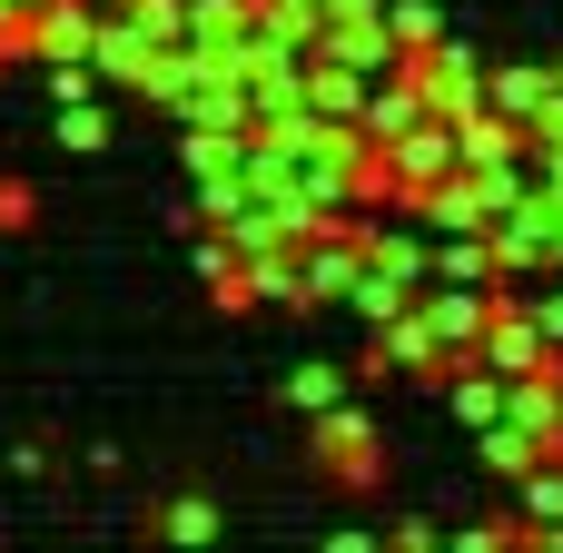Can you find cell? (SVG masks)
<instances>
[{"label":"cell","instance_id":"6da1fadb","mask_svg":"<svg viewBox=\"0 0 563 553\" xmlns=\"http://www.w3.org/2000/svg\"><path fill=\"white\" fill-rule=\"evenodd\" d=\"M307 465H317L336 495H376V485H386V435H376V416H366V406L307 416Z\"/></svg>","mask_w":563,"mask_h":553},{"label":"cell","instance_id":"7a4b0ae2","mask_svg":"<svg viewBox=\"0 0 563 553\" xmlns=\"http://www.w3.org/2000/svg\"><path fill=\"white\" fill-rule=\"evenodd\" d=\"M416 69H426V99H435V119H455V129H465L475 109H495V69L475 59V40H455V30H445V40H435Z\"/></svg>","mask_w":563,"mask_h":553},{"label":"cell","instance_id":"3957f363","mask_svg":"<svg viewBox=\"0 0 563 553\" xmlns=\"http://www.w3.org/2000/svg\"><path fill=\"white\" fill-rule=\"evenodd\" d=\"M109 30V0H49L30 10V59H89Z\"/></svg>","mask_w":563,"mask_h":553},{"label":"cell","instance_id":"277c9868","mask_svg":"<svg viewBox=\"0 0 563 553\" xmlns=\"http://www.w3.org/2000/svg\"><path fill=\"white\" fill-rule=\"evenodd\" d=\"M89 59H99V79H109V89H148L158 40L139 30V10H109V30H99V49H89Z\"/></svg>","mask_w":563,"mask_h":553},{"label":"cell","instance_id":"5b68a950","mask_svg":"<svg viewBox=\"0 0 563 553\" xmlns=\"http://www.w3.org/2000/svg\"><path fill=\"white\" fill-rule=\"evenodd\" d=\"M426 119H435L426 69H416V59H406V69H386V79H376V99H366V129H376V139H406V129H426Z\"/></svg>","mask_w":563,"mask_h":553},{"label":"cell","instance_id":"8992f818","mask_svg":"<svg viewBox=\"0 0 563 553\" xmlns=\"http://www.w3.org/2000/svg\"><path fill=\"white\" fill-rule=\"evenodd\" d=\"M475 455H485L505 485H525V475L554 455V435H544V425H515V416H505V425H485V435H475Z\"/></svg>","mask_w":563,"mask_h":553},{"label":"cell","instance_id":"52a82bcc","mask_svg":"<svg viewBox=\"0 0 563 553\" xmlns=\"http://www.w3.org/2000/svg\"><path fill=\"white\" fill-rule=\"evenodd\" d=\"M554 89H563V69H544V59H505V69H495V109H505V119H525V129L544 119V99H554Z\"/></svg>","mask_w":563,"mask_h":553},{"label":"cell","instance_id":"ba28073f","mask_svg":"<svg viewBox=\"0 0 563 553\" xmlns=\"http://www.w3.org/2000/svg\"><path fill=\"white\" fill-rule=\"evenodd\" d=\"M257 10H267V0H188V40L247 49V40H257Z\"/></svg>","mask_w":563,"mask_h":553},{"label":"cell","instance_id":"9c48e42d","mask_svg":"<svg viewBox=\"0 0 563 553\" xmlns=\"http://www.w3.org/2000/svg\"><path fill=\"white\" fill-rule=\"evenodd\" d=\"M515 515H525V544L554 553V534H563V465H554V455L525 475V505H515Z\"/></svg>","mask_w":563,"mask_h":553},{"label":"cell","instance_id":"30bf717a","mask_svg":"<svg viewBox=\"0 0 563 553\" xmlns=\"http://www.w3.org/2000/svg\"><path fill=\"white\" fill-rule=\"evenodd\" d=\"M198 178H247V129H188V188Z\"/></svg>","mask_w":563,"mask_h":553},{"label":"cell","instance_id":"8fae6325","mask_svg":"<svg viewBox=\"0 0 563 553\" xmlns=\"http://www.w3.org/2000/svg\"><path fill=\"white\" fill-rule=\"evenodd\" d=\"M416 297H426V287H416V277H396V267H366V277H356V297H346V307H356V317H366V327H386V317H406V307H416Z\"/></svg>","mask_w":563,"mask_h":553},{"label":"cell","instance_id":"7c38bea8","mask_svg":"<svg viewBox=\"0 0 563 553\" xmlns=\"http://www.w3.org/2000/svg\"><path fill=\"white\" fill-rule=\"evenodd\" d=\"M287 406H297V416H327V406H346V376H336V366H317V356H307V366H297V376H287Z\"/></svg>","mask_w":563,"mask_h":553},{"label":"cell","instance_id":"4fadbf2b","mask_svg":"<svg viewBox=\"0 0 563 553\" xmlns=\"http://www.w3.org/2000/svg\"><path fill=\"white\" fill-rule=\"evenodd\" d=\"M386 20H396V40H406V59H426V49L445 40V20H435L426 0H386Z\"/></svg>","mask_w":563,"mask_h":553},{"label":"cell","instance_id":"5bb4252c","mask_svg":"<svg viewBox=\"0 0 563 553\" xmlns=\"http://www.w3.org/2000/svg\"><path fill=\"white\" fill-rule=\"evenodd\" d=\"M158 534H168V544H218V505H198V495H178V505L158 515Z\"/></svg>","mask_w":563,"mask_h":553},{"label":"cell","instance_id":"9a60e30c","mask_svg":"<svg viewBox=\"0 0 563 553\" xmlns=\"http://www.w3.org/2000/svg\"><path fill=\"white\" fill-rule=\"evenodd\" d=\"M109 79H99V59H49V99L59 109H79V99H99Z\"/></svg>","mask_w":563,"mask_h":553},{"label":"cell","instance_id":"2e32d148","mask_svg":"<svg viewBox=\"0 0 563 553\" xmlns=\"http://www.w3.org/2000/svg\"><path fill=\"white\" fill-rule=\"evenodd\" d=\"M59 148H79V158H89V148H109V109H99V99L59 109Z\"/></svg>","mask_w":563,"mask_h":553},{"label":"cell","instance_id":"e0dca14e","mask_svg":"<svg viewBox=\"0 0 563 553\" xmlns=\"http://www.w3.org/2000/svg\"><path fill=\"white\" fill-rule=\"evenodd\" d=\"M247 198H257L247 178H198V218H208V228H228V218H238Z\"/></svg>","mask_w":563,"mask_h":553},{"label":"cell","instance_id":"ac0fdd59","mask_svg":"<svg viewBox=\"0 0 563 553\" xmlns=\"http://www.w3.org/2000/svg\"><path fill=\"white\" fill-rule=\"evenodd\" d=\"M525 168H534V188H563V139H534V158H525Z\"/></svg>","mask_w":563,"mask_h":553},{"label":"cell","instance_id":"d6986e66","mask_svg":"<svg viewBox=\"0 0 563 553\" xmlns=\"http://www.w3.org/2000/svg\"><path fill=\"white\" fill-rule=\"evenodd\" d=\"M0 228H30V188L20 178H0Z\"/></svg>","mask_w":563,"mask_h":553},{"label":"cell","instance_id":"ffe728a7","mask_svg":"<svg viewBox=\"0 0 563 553\" xmlns=\"http://www.w3.org/2000/svg\"><path fill=\"white\" fill-rule=\"evenodd\" d=\"M366 10H386V0H327V20H366Z\"/></svg>","mask_w":563,"mask_h":553},{"label":"cell","instance_id":"44dd1931","mask_svg":"<svg viewBox=\"0 0 563 553\" xmlns=\"http://www.w3.org/2000/svg\"><path fill=\"white\" fill-rule=\"evenodd\" d=\"M0 30H30V0H0Z\"/></svg>","mask_w":563,"mask_h":553},{"label":"cell","instance_id":"7402d4cb","mask_svg":"<svg viewBox=\"0 0 563 553\" xmlns=\"http://www.w3.org/2000/svg\"><path fill=\"white\" fill-rule=\"evenodd\" d=\"M287 10H317V20H327V0H287Z\"/></svg>","mask_w":563,"mask_h":553},{"label":"cell","instance_id":"603a6c76","mask_svg":"<svg viewBox=\"0 0 563 553\" xmlns=\"http://www.w3.org/2000/svg\"><path fill=\"white\" fill-rule=\"evenodd\" d=\"M554 465H563V435H554Z\"/></svg>","mask_w":563,"mask_h":553},{"label":"cell","instance_id":"cb8c5ba5","mask_svg":"<svg viewBox=\"0 0 563 553\" xmlns=\"http://www.w3.org/2000/svg\"><path fill=\"white\" fill-rule=\"evenodd\" d=\"M109 10H129V0H109Z\"/></svg>","mask_w":563,"mask_h":553}]
</instances>
